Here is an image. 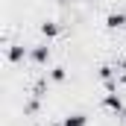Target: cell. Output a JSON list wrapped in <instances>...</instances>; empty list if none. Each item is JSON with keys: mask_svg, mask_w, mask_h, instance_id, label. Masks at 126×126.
Listing matches in <instances>:
<instances>
[{"mask_svg": "<svg viewBox=\"0 0 126 126\" xmlns=\"http://www.w3.org/2000/svg\"><path fill=\"white\" fill-rule=\"evenodd\" d=\"M103 109L111 111V114H117V117H126V103L117 91H106L103 94Z\"/></svg>", "mask_w": 126, "mask_h": 126, "instance_id": "6da1fadb", "label": "cell"}, {"mask_svg": "<svg viewBox=\"0 0 126 126\" xmlns=\"http://www.w3.org/2000/svg\"><path fill=\"white\" fill-rule=\"evenodd\" d=\"M97 79L103 82V88L106 91H117V67L114 64H100V70H97Z\"/></svg>", "mask_w": 126, "mask_h": 126, "instance_id": "7a4b0ae2", "label": "cell"}, {"mask_svg": "<svg viewBox=\"0 0 126 126\" xmlns=\"http://www.w3.org/2000/svg\"><path fill=\"white\" fill-rule=\"evenodd\" d=\"M50 56H53L50 41H41V44H32V47H30V62H32V64H47V62H50Z\"/></svg>", "mask_w": 126, "mask_h": 126, "instance_id": "3957f363", "label": "cell"}, {"mask_svg": "<svg viewBox=\"0 0 126 126\" xmlns=\"http://www.w3.org/2000/svg\"><path fill=\"white\" fill-rule=\"evenodd\" d=\"M6 59L12 64H21L24 59H30V47H24V44H9V47H6Z\"/></svg>", "mask_w": 126, "mask_h": 126, "instance_id": "277c9868", "label": "cell"}, {"mask_svg": "<svg viewBox=\"0 0 126 126\" xmlns=\"http://www.w3.org/2000/svg\"><path fill=\"white\" fill-rule=\"evenodd\" d=\"M106 30L109 32L126 30V12H109V15H106Z\"/></svg>", "mask_w": 126, "mask_h": 126, "instance_id": "5b68a950", "label": "cell"}, {"mask_svg": "<svg viewBox=\"0 0 126 126\" xmlns=\"http://www.w3.org/2000/svg\"><path fill=\"white\" fill-rule=\"evenodd\" d=\"M38 32H41V38H44V41H53V38H59L62 27H59L56 21H41V24H38Z\"/></svg>", "mask_w": 126, "mask_h": 126, "instance_id": "8992f818", "label": "cell"}, {"mask_svg": "<svg viewBox=\"0 0 126 126\" xmlns=\"http://www.w3.org/2000/svg\"><path fill=\"white\" fill-rule=\"evenodd\" d=\"M59 126H88V114H85V111H70V114L62 117Z\"/></svg>", "mask_w": 126, "mask_h": 126, "instance_id": "52a82bcc", "label": "cell"}, {"mask_svg": "<svg viewBox=\"0 0 126 126\" xmlns=\"http://www.w3.org/2000/svg\"><path fill=\"white\" fill-rule=\"evenodd\" d=\"M47 79H50V82H56V85H59V82H64V79H67V67H64V64L50 67V76H47Z\"/></svg>", "mask_w": 126, "mask_h": 126, "instance_id": "ba28073f", "label": "cell"}, {"mask_svg": "<svg viewBox=\"0 0 126 126\" xmlns=\"http://www.w3.org/2000/svg\"><path fill=\"white\" fill-rule=\"evenodd\" d=\"M114 67H117V82H120V85H126V59H120Z\"/></svg>", "mask_w": 126, "mask_h": 126, "instance_id": "9c48e42d", "label": "cell"}, {"mask_svg": "<svg viewBox=\"0 0 126 126\" xmlns=\"http://www.w3.org/2000/svg\"><path fill=\"white\" fill-rule=\"evenodd\" d=\"M56 3H62V6H64V3H70V0H56Z\"/></svg>", "mask_w": 126, "mask_h": 126, "instance_id": "30bf717a", "label": "cell"}]
</instances>
